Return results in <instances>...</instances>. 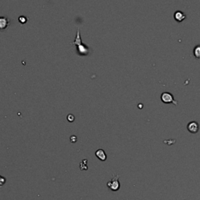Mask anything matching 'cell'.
I'll list each match as a JSON object with an SVG mask.
<instances>
[{"label": "cell", "mask_w": 200, "mask_h": 200, "mask_svg": "<svg viewBox=\"0 0 200 200\" xmlns=\"http://www.w3.org/2000/svg\"><path fill=\"white\" fill-rule=\"evenodd\" d=\"M119 178H120V175H113V178L107 182V186L111 191L113 192H117L120 189V181H119Z\"/></svg>", "instance_id": "cell-1"}, {"label": "cell", "mask_w": 200, "mask_h": 200, "mask_svg": "<svg viewBox=\"0 0 200 200\" xmlns=\"http://www.w3.org/2000/svg\"><path fill=\"white\" fill-rule=\"evenodd\" d=\"M161 100L164 103H175L173 95L169 92H163L161 95Z\"/></svg>", "instance_id": "cell-2"}, {"label": "cell", "mask_w": 200, "mask_h": 200, "mask_svg": "<svg viewBox=\"0 0 200 200\" xmlns=\"http://www.w3.org/2000/svg\"><path fill=\"white\" fill-rule=\"evenodd\" d=\"M187 128H188V130L189 131V132L196 133V132H198L199 127H198V123H197V122L192 121V122H190V123H188Z\"/></svg>", "instance_id": "cell-3"}, {"label": "cell", "mask_w": 200, "mask_h": 200, "mask_svg": "<svg viewBox=\"0 0 200 200\" xmlns=\"http://www.w3.org/2000/svg\"><path fill=\"white\" fill-rule=\"evenodd\" d=\"M77 53L80 55H88L89 53V48L87 47L85 44H81L78 46H77Z\"/></svg>", "instance_id": "cell-4"}, {"label": "cell", "mask_w": 200, "mask_h": 200, "mask_svg": "<svg viewBox=\"0 0 200 200\" xmlns=\"http://www.w3.org/2000/svg\"><path fill=\"white\" fill-rule=\"evenodd\" d=\"M10 24V21L7 16H1L0 17V30H4L7 28Z\"/></svg>", "instance_id": "cell-5"}, {"label": "cell", "mask_w": 200, "mask_h": 200, "mask_svg": "<svg viewBox=\"0 0 200 200\" xmlns=\"http://www.w3.org/2000/svg\"><path fill=\"white\" fill-rule=\"evenodd\" d=\"M95 156H97V158H99L101 161H105V160H106V158H107V156H106V152L102 149H99L96 151Z\"/></svg>", "instance_id": "cell-6"}, {"label": "cell", "mask_w": 200, "mask_h": 200, "mask_svg": "<svg viewBox=\"0 0 200 200\" xmlns=\"http://www.w3.org/2000/svg\"><path fill=\"white\" fill-rule=\"evenodd\" d=\"M186 16L183 12L181 11H176L174 13V19L178 22H181L185 19Z\"/></svg>", "instance_id": "cell-7"}, {"label": "cell", "mask_w": 200, "mask_h": 200, "mask_svg": "<svg viewBox=\"0 0 200 200\" xmlns=\"http://www.w3.org/2000/svg\"><path fill=\"white\" fill-rule=\"evenodd\" d=\"M81 44H82V42H81V35H80V30L77 29V35H76L75 41L73 42V45H76V46H78V45H81Z\"/></svg>", "instance_id": "cell-8"}, {"label": "cell", "mask_w": 200, "mask_h": 200, "mask_svg": "<svg viewBox=\"0 0 200 200\" xmlns=\"http://www.w3.org/2000/svg\"><path fill=\"white\" fill-rule=\"evenodd\" d=\"M80 169L81 170H88V160H83L80 163Z\"/></svg>", "instance_id": "cell-9"}, {"label": "cell", "mask_w": 200, "mask_h": 200, "mask_svg": "<svg viewBox=\"0 0 200 200\" xmlns=\"http://www.w3.org/2000/svg\"><path fill=\"white\" fill-rule=\"evenodd\" d=\"M194 55L196 58H200V45H197L194 49Z\"/></svg>", "instance_id": "cell-10"}, {"label": "cell", "mask_w": 200, "mask_h": 200, "mask_svg": "<svg viewBox=\"0 0 200 200\" xmlns=\"http://www.w3.org/2000/svg\"><path fill=\"white\" fill-rule=\"evenodd\" d=\"M18 21L21 24H25L27 21V17H26L25 16H20L18 17Z\"/></svg>", "instance_id": "cell-11"}, {"label": "cell", "mask_w": 200, "mask_h": 200, "mask_svg": "<svg viewBox=\"0 0 200 200\" xmlns=\"http://www.w3.org/2000/svg\"><path fill=\"white\" fill-rule=\"evenodd\" d=\"M6 181H7V180H6V178H4V177H2L0 175V186L4 185L6 183Z\"/></svg>", "instance_id": "cell-12"}, {"label": "cell", "mask_w": 200, "mask_h": 200, "mask_svg": "<svg viewBox=\"0 0 200 200\" xmlns=\"http://www.w3.org/2000/svg\"><path fill=\"white\" fill-rule=\"evenodd\" d=\"M67 118L68 121L73 122L74 120V116L72 115V114H68L67 117Z\"/></svg>", "instance_id": "cell-13"}, {"label": "cell", "mask_w": 200, "mask_h": 200, "mask_svg": "<svg viewBox=\"0 0 200 200\" xmlns=\"http://www.w3.org/2000/svg\"><path fill=\"white\" fill-rule=\"evenodd\" d=\"M77 141V138L76 135H72V136L71 137V142L72 143H75Z\"/></svg>", "instance_id": "cell-14"}]
</instances>
